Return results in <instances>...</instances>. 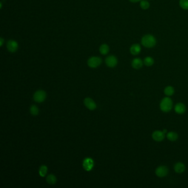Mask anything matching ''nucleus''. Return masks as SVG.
<instances>
[{
    "label": "nucleus",
    "mask_w": 188,
    "mask_h": 188,
    "mask_svg": "<svg viewBox=\"0 0 188 188\" xmlns=\"http://www.w3.org/2000/svg\"><path fill=\"white\" fill-rule=\"evenodd\" d=\"M105 63L109 67H114L118 64V60L115 56L111 55L106 58Z\"/></svg>",
    "instance_id": "7"
},
{
    "label": "nucleus",
    "mask_w": 188,
    "mask_h": 188,
    "mask_svg": "<svg viewBox=\"0 0 188 188\" xmlns=\"http://www.w3.org/2000/svg\"><path fill=\"white\" fill-rule=\"evenodd\" d=\"M166 136L167 139L170 140V141H172V142L176 141L179 137L178 133L174 131H170L168 133H167Z\"/></svg>",
    "instance_id": "16"
},
{
    "label": "nucleus",
    "mask_w": 188,
    "mask_h": 188,
    "mask_svg": "<svg viewBox=\"0 0 188 188\" xmlns=\"http://www.w3.org/2000/svg\"><path fill=\"white\" fill-rule=\"evenodd\" d=\"M7 47L10 52H16L18 49V43L14 40H10L7 42Z\"/></svg>",
    "instance_id": "9"
},
{
    "label": "nucleus",
    "mask_w": 188,
    "mask_h": 188,
    "mask_svg": "<svg viewBox=\"0 0 188 188\" xmlns=\"http://www.w3.org/2000/svg\"><path fill=\"white\" fill-rule=\"evenodd\" d=\"M140 7L143 10H147L150 7V3L146 0H141L140 2Z\"/></svg>",
    "instance_id": "20"
},
{
    "label": "nucleus",
    "mask_w": 188,
    "mask_h": 188,
    "mask_svg": "<svg viewBox=\"0 0 188 188\" xmlns=\"http://www.w3.org/2000/svg\"><path fill=\"white\" fill-rule=\"evenodd\" d=\"M130 53L133 55H137L139 54L141 50V48L139 44H133L130 48Z\"/></svg>",
    "instance_id": "14"
},
{
    "label": "nucleus",
    "mask_w": 188,
    "mask_h": 188,
    "mask_svg": "<svg viewBox=\"0 0 188 188\" xmlns=\"http://www.w3.org/2000/svg\"><path fill=\"white\" fill-rule=\"evenodd\" d=\"M144 64L146 66H151L154 64V59L150 56L146 57L144 60Z\"/></svg>",
    "instance_id": "17"
},
{
    "label": "nucleus",
    "mask_w": 188,
    "mask_h": 188,
    "mask_svg": "<svg viewBox=\"0 0 188 188\" xmlns=\"http://www.w3.org/2000/svg\"><path fill=\"white\" fill-rule=\"evenodd\" d=\"M130 2H133V3H136V2H139L141 1V0H129Z\"/></svg>",
    "instance_id": "24"
},
{
    "label": "nucleus",
    "mask_w": 188,
    "mask_h": 188,
    "mask_svg": "<svg viewBox=\"0 0 188 188\" xmlns=\"http://www.w3.org/2000/svg\"><path fill=\"white\" fill-rule=\"evenodd\" d=\"M94 166V161L92 159L87 158H85L83 162V167L85 170L90 171Z\"/></svg>",
    "instance_id": "8"
},
{
    "label": "nucleus",
    "mask_w": 188,
    "mask_h": 188,
    "mask_svg": "<svg viewBox=\"0 0 188 188\" xmlns=\"http://www.w3.org/2000/svg\"><path fill=\"white\" fill-rule=\"evenodd\" d=\"M84 103L85 107L91 110H93L97 108L96 104L90 98H86L85 99Z\"/></svg>",
    "instance_id": "10"
},
{
    "label": "nucleus",
    "mask_w": 188,
    "mask_h": 188,
    "mask_svg": "<svg viewBox=\"0 0 188 188\" xmlns=\"http://www.w3.org/2000/svg\"><path fill=\"white\" fill-rule=\"evenodd\" d=\"M163 132L165 134V133H167V130L166 129H164L163 130Z\"/></svg>",
    "instance_id": "26"
},
{
    "label": "nucleus",
    "mask_w": 188,
    "mask_h": 188,
    "mask_svg": "<svg viewBox=\"0 0 188 188\" xmlns=\"http://www.w3.org/2000/svg\"><path fill=\"white\" fill-rule=\"evenodd\" d=\"M46 181L49 184H55L57 181V179L55 176L53 174H50L46 178Z\"/></svg>",
    "instance_id": "19"
},
{
    "label": "nucleus",
    "mask_w": 188,
    "mask_h": 188,
    "mask_svg": "<svg viewBox=\"0 0 188 188\" xmlns=\"http://www.w3.org/2000/svg\"><path fill=\"white\" fill-rule=\"evenodd\" d=\"M174 110L178 114H183L186 111V107L183 103H177L174 107Z\"/></svg>",
    "instance_id": "11"
},
{
    "label": "nucleus",
    "mask_w": 188,
    "mask_h": 188,
    "mask_svg": "<svg viewBox=\"0 0 188 188\" xmlns=\"http://www.w3.org/2000/svg\"><path fill=\"white\" fill-rule=\"evenodd\" d=\"M165 134L164 133L163 131L156 130L153 131V133L152 134V137L155 141L161 142L164 139L165 136Z\"/></svg>",
    "instance_id": "5"
},
{
    "label": "nucleus",
    "mask_w": 188,
    "mask_h": 188,
    "mask_svg": "<svg viewBox=\"0 0 188 188\" xmlns=\"http://www.w3.org/2000/svg\"><path fill=\"white\" fill-rule=\"evenodd\" d=\"M100 53L102 55L107 54L109 51V46L107 44H103L99 48Z\"/></svg>",
    "instance_id": "18"
},
{
    "label": "nucleus",
    "mask_w": 188,
    "mask_h": 188,
    "mask_svg": "<svg viewBox=\"0 0 188 188\" xmlns=\"http://www.w3.org/2000/svg\"><path fill=\"white\" fill-rule=\"evenodd\" d=\"M143 65H144V61L139 58L134 59L131 62L132 67L136 70H139L141 68H142Z\"/></svg>",
    "instance_id": "12"
},
{
    "label": "nucleus",
    "mask_w": 188,
    "mask_h": 188,
    "mask_svg": "<svg viewBox=\"0 0 188 188\" xmlns=\"http://www.w3.org/2000/svg\"><path fill=\"white\" fill-rule=\"evenodd\" d=\"M157 40L155 37L151 35L147 34L142 37L141 39L142 45L147 48H152L156 46Z\"/></svg>",
    "instance_id": "1"
},
{
    "label": "nucleus",
    "mask_w": 188,
    "mask_h": 188,
    "mask_svg": "<svg viewBox=\"0 0 188 188\" xmlns=\"http://www.w3.org/2000/svg\"><path fill=\"white\" fill-rule=\"evenodd\" d=\"M168 169L165 165H160L155 170L156 175L159 178H163L167 176Z\"/></svg>",
    "instance_id": "3"
},
{
    "label": "nucleus",
    "mask_w": 188,
    "mask_h": 188,
    "mask_svg": "<svg viewBox=\"0 0 188 188\" xmlns=\"http://www.w3.org/2000/svg\"><path fill=\"white\" fill-rule=\"evenodd\" d=\"M174 93H175L174 88L171 85L167 86L164 90V93L167 97L172 96L174 94Z\"/></svg>",
    "instance_id": "15"
},
{
    "label": "nucleus",
    "mask_w": 188,
    "mask_h": 188,
    "mask_svg": "<svg viewBox=\"0 0 188 188\" xmlns=\"http://www.w3.org/2000/svg\"><path fill=\"white\" fill-rule=\"evenodd\" d=\"M0 42H1V46H2L3 44V40L2 38L0 39Z\"/></svg>",
    "instance_id": "25"
},
{
    "label": "nucleus",
    "mask_w": 188,
    "mask_h": 188,
    "mask_svg": "<svg viewBox=\"0 0 188 188\" xmlns=\"http://www.w3.org/2000/svg\"><path fill=\"white\" fill-rule=\"evenodd\" d=\"M39 109L36 105H32L30 108V113L33 115H37L39 114Z\"/></svg>",
    "instance_id": "23"
},
{
    "label": "nucleus",
    "mask_w": 188,
    "mask_h": 188,
    "mask_svg": "<svg viewBox=\"0 0 188 188\" xmlns=\"http://www.w3.org/2000/svg\"><path fill=\"white\" fill-rule=\"evenodd\" d=\"M102 63V59L99 57H92L88 61V65L91 68H96Z\"/></svg>",
    "instance_id": "6"
},
{
    "label": "nucleus",
    "mask_w": 188,
    "mask_h": 188,
    "mask_svg": "<svg viewBox=\"0 0 188 188\" xmlns=\"http://www.w3.org/2000/svg\"><path fill=\"white\" fill-rule=\"evenodd\" d=\"M47 171H48V168L46 166H45V165L41 166V167L40 168V170H39L40 176L42 177L45 176L47 173Z\"/></svg>",
    "instance_id": "21"
},
{
    "label": "nucleus",
    "mask_w": 188,
    "mask_h": 188,
    "mask_svg": "<svg viewBox=\"0 0 188 188\" xmlns=\"http://www.w3.org/2000/svg\"><path fill=\"white\" fill-rule=\"evenodd\" d=\"M46 93L44 91L40 90L36 92L34 95V100L37 103H42L46 98Z\"/></svg>",
    "instance_id": "4"
},
{
    "label": "nucleus",
    "mask_w": 188,
    "mask_h": 188,
    "mask_svg": "<svg viewBox=\"0 0 188 188\" xmlns=\"http://www.w3.org/2000/svg\"><path fill=\"white\" fill-rule=\"evenodd\" d=\"M160 109L164 113H168L173 108V101L170 97L163 98L159 104Z\"/></svg>",
    "instance_id": "2"
},
{
    "label": "nucleus",
    "mask_w": 188,
    "mask_h": 188,
    "mask_svg": "<svg viewBox=\"0 0 188 188\" xmlns=\"http://www.w3.org/2000/svg\"><path fill=\"white\" fill-rule=\"evenodd\" d=\"M174 170L176 173L181 174L183 173L185 170V165L182 162H177L174 165Z\"/></svg>",
    "instance_id": "13"
},
{
    "label": "nucleus",
    "mask_w": 188,
    "mask_h": 188,
    "mask_svg": "<svg viewBox=\"0 0 188 188\" xmlns=\"http://www.w3.org/2000/svg\"><path fill=\"white\" fill-rule=\"evenodd\" d=\"M179 5L183 10H188V0H180Z\"/></svg>",
    "instance_id": "22"
}]
</instances>
